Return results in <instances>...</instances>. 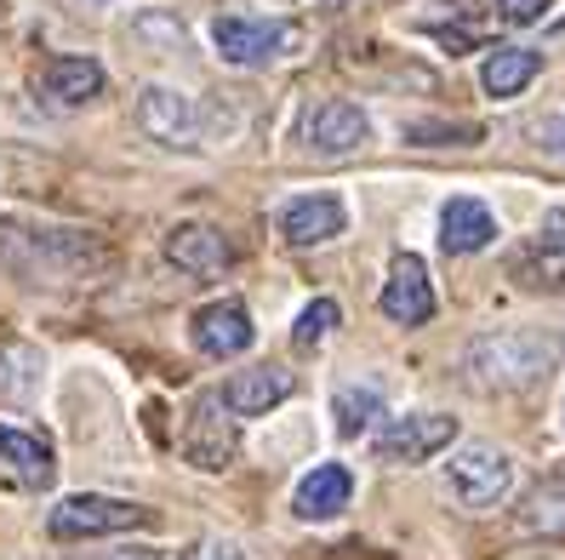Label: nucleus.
<instances>
[{
	"label": "nucleus",
	"mask_w": 565,
	"mask_h": 560,
	"mask_svg": "<svg viewBox=\"0 0 565 560\" xmlns=\"http://www.w3.org/2000/svg\"><path fill=\"white\" fill-rule=\"evenodd\" d=\"M320 7H349V0H320Z\"/></svg>",
	"instance_id": "obj_29"
},
{
	"label": "nucleus",
	"mask_w": 565,
	"mask_h": 560,
	"mask_svg": "<svg viewBox=\"0 0 565 560\" xmlns=\"http://www.w3.org/2000/svg\"><path fill=\"white\" fill-rule=\"evenodd\" d=\"M354 498V475L349 464H315L303 480H297L291 492V515L297 520H331V515H343Z\"/></svg>",
	"instance_id": "obj_17"
},
{
	"label": "nucleus",
	"mask_w": 565,
	"mask_h": 560,
	"mask_svg": "<svg viewBox=\"0 0 565 560\" xmlns=\"http://www.w3.org/2000/svg\"><path fill=\"white\" fill-rule=\"evenodd\" d=\"M104 86H109V75H104L97 57H52L41 70V92L57 109H81V104H92V97H104Z\"/></svg>",
	"instance_id": "obj_18"
},
{
	"label": "nucleus",
	"mask_w": 565,
	"mask_h": 560,
	"mask_svg": "<svg viewBox=\"0 0 565 560\" xmlns=\"http://www.w3.org/2000/svg\"><path fill=\"white\" fill-rule=\"evenodd\" d=\"M377 418H383V389L377 383H343L331 394V430H338V441H360Z\"/></svg>",
	"instance_id": "obj_21"
},
{
	"label": "nucleus",
	"mask_w": 565,
	"mask_h": 560,
	"mask_svg": "<svg viewBox=\"0 0 565 560\" xmlns=\"http://www.w3.org/2000/svg\"><path fill=\"white\" fill-rule=\"evenodd\" d=\"M548 7H554V0H497V18L514 23V29H525V23H543Z\"/></svg>",
	"instance_id": "obj_26"
},
{
	"label": "nucleus",
	"mask_w": 565,
	"mask_h": 560,
	"mask_svg": "<svg viewBox=\"0 0 565 560\" xmlns=\"http://www.w3.org/2000/svg\"><path fill=\"white\" fill-rule=\"evenodd\" d=\"M183 560H246V549L235 538H194L183 549Z\"/></svg>",
	"instance_id": "obj_27"
},
{
	"label": "nucleus",
	"mask_w": 565,
	"mask_h": 560,
	"mask_svg": "<svg viewBox=\"0 0 565 560\" xmlns=\"http://www.w3.org/2000/svg\"><path fill=\"white\" fill-rule=\"evenodd\" d=\"M189 344L201 349L206 360H235L257 344V326H252V309L241 298H217L206 309H194L189 320Z\"/></svg>",
	"instance_id": "obj_11"
},
{
	"label": "nucleus",
	"mask_w": 565,
	"mask_h": 560,
	"mask_svg": "<svg viewBox=\"0 0 565 560\" xmlns=\"http://www.w3.org/2000/svg\"><path fill=\"white\" fill-rule=\"evenodd\" d=\"M0 257L23 263V275H81V263L97 257V241L81 229H23V223H0Z\"/></svg>",
	"instance_id": "obj_3"
},
{
	"label": "nucleus",
	"mask_w": 565,
	"mask_h": 560,
	"mask_svg": "<svg viewBox=\"0 0 565 560\" xmlns=\"http://www.w3.org/2000/svg\"><path fill=\"white\" fill-rule=\"evenodd\" d=\"M303 138H309L315 155H354L372 138V120H365V109L349 104V97H326V104L303 120Z\"/></svg>",
	"instance_id": "obj_13"
},
{
	"label": "nucleus",
	"mask_w": 565,
	"mask_h": 560,
	"mask_svg": "<svg viewBox=\"0 0 565 560\" xmlns=\"http://www.w3.org/2000/svg\"><path fill=\"white\" fill-rule=\"evenodd\" d=\"M559 360V338L543 332H486L462 349V383L486 394H520L537 389Z\"/></svg>",
	"instance_id": "obj_1"
},
{
	"label": "nucleus",
	"mask_w": 565,
	"mask_h": 560,
	"mask_svg": "<svg viewBox=\"0 0 565 560\" xmlns=\"http://www.w3.org/2000/svg\"><path fill=\"white\" fill-rule=\"evenodd\" d=\"M531 149L548 155V160H565V115H543V120H531Z\"/></svg>",
	"instance_id": "obj_25"
},
{
	"label": "nucleus",
	"mask_w": 565,
	"mask_h": 560,
	"mask_svg": "<svg viewBox=\"0 0 565 560\" xmlns=\"http://www.w3.org/2000/svg\"><path fill=\"white\" fill-rule=\"evenodd\" d=\"M537 75H543V52H531V46H497L480 63V92L497 97V104H509V97H520Z\"/></svg>",
	"instance_id": "obj_20"
},
{
	"label": "nucleus",
	"mask_w": 565,
	"mask_h": 560,
	"mask_svg": "<svg viewBox=\"0 0 565 560\" xmlns=\"http://www.w3.org/2000/svg\"><path fill=\"white\" fill-rule=\"evenodd\" d=\"M435 275H428V263L417 252H394L388 263V281L377 292V309L394 320V326H423L428 315H435Z\"/></svg>",
	"instance_id": "obj_10"
},
{
	"label": "nucleus",
	"mask_w": 565,
	"mask_h": 560,
	"mask_svg": "<svg viewBox=\"0 0 565 560\" xmlns=\"http://www.w3.org/2000/svg\"><path fill=\"white\" fill-rule=\"evenodd\" d=\"M486 138V126H440V120H428V126H406V144H480Z\"/></svg>",
	"instance_id": "obj_24"
},
{
	"label": "nucleus",
	"mask_w": 565,
	"mask_h": 560,
	"mask_svg": "<svg viewBox=\"0 0 565 560\" xmlns=\"http://www.w3.org/2000/svg\"><path fill=\"white\" fill-rule=\"evenodd\" d=\"M446 446H457V418L451 412H406V418H388L372 452L377 464H394V469H412V464H428L440 457Z\"/></svg>",
	"instance_id": "obj_4"
},
{
	"label": "nucleus",
	"mask_w": 565,
	"mask_h": 560,
	"mask_svg": "<svg viewBox=\"0 0 565 560\" xmlns=\"http://www.w3.org/2000/svg\"><path fill=\"white\" fill-rule=\"evenodd\" d=\"M138 126L166 149H201V104L178 86H143L138 92Z\"/></svg>",
	"instance_id": "obj_8"
},
{
	"label": "nucleus",
	"mask_w": 565,
	"mask_h": 560,
	"mask_svg": "<svg viewBox=\"0 0 565 560\" xmlns=\"http://www.w3.org/2000/svg\"><path fill=\"white\" fill-rule=\"evenodd\" d=\"M212 46H217L223 63H235V70H263V63H275L297 46V29L286 18H217Z\"/></svg>",
	"instance_id": "obj_6"
},
{
	"label": "nucleus",
	"mask_w": 565,
	"mask_h": 560,
	"mask_svg": "<svg viewBox=\"0 0 565 560\" xmlns=\"http://www.w3.org/2000/svg\"><path fill=\"white\" fill-rule=\"evenodd\" d=\"M338 326H343V309H338V298H315L303 315L291 320V344H297V349H320L331 332H338Z\"/></svg>",
	"instance_id": "obj_23"
},
{
	"label": "nucleus",
	"mask_w": 565,
	"mask_h": 560,
	"mask_svg": "<svg viewBox=\"0 0 565 560\" xmlns=\"http://www.w3.org/2000/svg\"><path fill=\"white\" fill-rule=\"evenodd\" d=\"M183 457L189 469H206V475H223L228 464L241 457V418L228 412L217 394H201L189 406V423H183Z\"/></svg>",
	"instance_id": "obj_5"
},
{
	"label": "nucleus",
	"mask_w": 565,
	"mask_h": 560,
	"mask_svg": "<svg viewBox=\"0 0 565 560\" xmlns=\"http://www.w3.org/2000/svg\"><path fill=\"white\" fill-rule=\"evenodd\" d=\"M143 526H154V509L149 504H131V498H109V492H75V498H57L52 515H46V532L57 543L143 532Z\"/></svg>",
	"instance_id": "obj_2"
},
{
	"label": "nucleus",
	"mask_w": 565,
	"mask_h": 560,
	"mask_svg": "<svg viewBox=\"0 0 565 560\" xmlns=\"http://www.w3.org/2000/svg\"><path fill=\"white\" fill-rule=\"evenodd\" d=\"M291 389H297V383H291L286 367H246V372H235V378L217 389V401L246 423V418H263V412L286 406V401H291Z\"/></svg>",
	"instance_id": "obj_15"
},
{
	"label": "nucleus",
	"mask_w": 565,
	"mask_h": 560,
	"mask_svg": "<svg viewBox=\"0 0 565 560\" xmlns=\"http://www.w3.org/2000/svg\"><path fill=\"white\" fill-rule=\"evenodd\" d=\"M275 229H280L286 246H326L349 229V207H343V194H331V189L291 194V201L275 212Z\"/></svg>",
	"instance_id": "obj_9"
},
{
	"label": "nucleus",
	"mask_w": 565,
	"mask_h": 560,
	"mask_svg": "<svg viewBox=\"0 0 565 560\" xmlns=\"http://www.w3.org/2000/svg\"><path fill=\"white\" fill-rule=\"evenodd\" d=\"M509 281H514L520 292H543V298H559V292H565V246H559V241H554V246H531L525 257H514Z\"/></svg>",
	"instance_id": "obj_22"
},
{
	"label": "nucleus",
	"mask_w": 565,
	"mask_h": 560,
	"mask_svg": "<svg viewBox=\"0 0 565 560\" xmlns=\"http://www.w3.org/2000/svg\"><path fill=\"white\" fill-rule=\"evenodd\" d=\"M166 263L194 275V281H212L235 263V246H228L223 229H212V223H178L172 235H166Z\"/></svg>",
	"instance_id": "obj_12"
},
{
	"label": "nucleus",
	"mask_w": 565,
	"mask_h": 560,
	"mask_svg": "<svg viewBox=\"0 0 565 560\" xmlns=\"http://www.w3.org/2000/svg\"><path fill=\"white\" fill-rule=\"evenodd\" d=\"M491 241H497V212L486 201H475V194H451L440 212V246L451 257H475Z\"/></svg>",
	"instance_id": "obj_16"
},
{
	"label": "nucleus",
	"mask_w": 565,
	"mask_h": 560,
	"mask_svg": "<svg viewBox=\"0 0 565 560\" xmlns=\"http://www.w3.org/2000/svg\"><path fill=\"white\" fill-rule=\"evenodd\" d=\"M0 475H12L29 492H46L57 480V452L46 435H29L18 423H0Z\"/></svg>",
	"instance_id": "obj_14"
},
{
	"label": "nucleus",
	"mask_w": 565,
	"mask_h": 560,
	"mask_svg": "<svg viewBox=\"0 0 565 560\" xmlns=\"http://www.w3.org/2000/svg\"><path fill=\"white\" fill-rule=\"evenodd\" d=\"M92 560H160L154 549H109V554H92Z\"/></svg>",
	"instance_id": "obj_28"
},
{
	"label": "nucleus",
	"mask_w": 565,
	"mask_h": 560,
	"mask_svg": "<svg viewBox=\"0 0 565 560\" xmlns=\"http://www.w3.org/2000/svg\"><path fill=\"white\" fill-rule=\"evenodd\" d=\"M514 532L520 538H565V469L543 475L514 504Z\"/></svg>",
	"instance_id": "obj_19"
},
{
	"label": "nucleus",
	"mask_w": 565,
	"mask_h": 560,
	"mask_svg": "<svg viewBox=\"0 0 565 560\" xmlns=\"http://www.w3.org/2000/svg\"><path fill=\"white\" fill-rule=\"evenodd\" d=\"M446 475H451V492L469 509H497L514 492V464L497 446H486V441H475V446H462L451 464H446Z\"/></svg>",
	"instance_id": "obj_7"
}]
</instances>
